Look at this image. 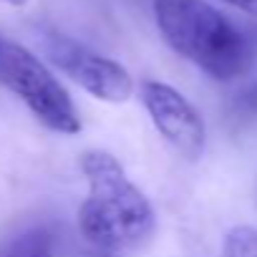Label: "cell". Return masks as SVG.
I'll return each mask as SVG.
<instances>
[{
  "label": "cell",
  "mask_w": 257,
  "mask_h": 257,
  "mask_svg": "<svg viewBox=\"0 0 257 257\" xmlns=\"http://www.w3.org/2000/svg\"><path fill=\"white\" fill-rule=\"evenodd\" d=\"M81 169L88 182V197L78 209V229L86 242L106 252L142 247L157 229V214L147 194L108 152H86Z\"/></svg>",
  "instance_id": "obj_1"
},
{
  "label": "cell",
  "mask_w": 257,
  "mask_h": 257,
  "mask_svg": "<svg viewBox=\"0 0 257 257\" xmlns=\"http://www.w3.org/2000/svg\"><path fill=\"white\" fill-rule=\"evenodd\" d=\"M154 21L174 53L217 81H232L252 63V33L207 0H154Z\"/></svg>",
  "instance_id": "obj_2"
},
{
  "label": "cell",
  "mask_w": 257,
  "mask_h": 257,
  "mask_svg": "<svg viewBox=\"0 0 257 257\" xmlns=\"http://www.w3.org/2000/svg\"><path fill=\"white\" fill-rule=\"evenodd\" d=\"M0 83L11 88L33 116L58 134H78L81 116L53 71L26 46L0 33Z\"/></svg>",
  "instance_id": "obj_3"
},
{
  "label": "cell",
  "mask_w": 257,
  "mask_h": 257,
  "mask_svg": "<svg viewBox=\"0 0 257 257\" xmlns=\"http://www.w3.org/2000/svg\"><path fill=\"white\" fill-rule=\"evenodd\" d=\"M46 51H48V58L93 98L121 103L134 93L132 73L113 58L93 53L83 48L81 43L58 33H51L46 38Z\"/></svg>",
  "instance_id": "obj_4"
},
{
  "label": "cell",
  "mask_w": 257,
  "mask_h": 257,
  "mask_svg": "<svg viewBox=\"0 0 257 257\" xmlns=\"http://www.w3.org/2000/svg\"><path fill=\"white\" fill-rule=\"evenodd\" d=\"M139 96L157 132L184 159H199L207 144V128L192 101L169 83L159 81H144L139 86Z\"/></svg>",
  "instance_id": "obj_5"
},
{
  "label": "cell",
  "mask_w": 257,
  "mask_h": 257,
  "mask_svg": "<svg viewBox=\"0 0 257 257\" xmlns=\"http://www.w3.org/2000/svg\"><path fill=\"white\" fill-rule=\"evenodd\" d=\"M0 257H53V237L46 229H28L0 244Z\"/></svg>",
  "instance_id": "obj_6"
},
{
  "label": "cell",
  "mask_w": 257,
  "mask_h": 257,
  "mask_svg": "<svg viewBox=\"0 0 257 257\" xmlns=\"http://www.w3.org/2000/svg\"><path fill=\"white\" fill-rule=\"evenodd\" d=\"M222 257H257V229L249 224H237L224 234Z\"/></svg>",
  "instance_id": "obj_7"
},
{
  "label": "cell",
  "mask_w": 257,
  "mask_h": 257,
  "mask_svg": "<svg viewBox=\"0 0 257 257\" xmlns=\"http://www.w3.org/2000/svg\"><path fill=\"white\" fill-rule=\"evenodd\" d=\"M222 3H227V6L242 11L244 16H249V18L257 23V0H222ZM254 36H257V28L252 31V38H254Z\"/></svg>",
  "instance_id": "obj_8"
},
{
  "label": "cell",
  "mask_w": 257,
  "mask_h": 257,
  "mask_svg": "<svg viewBox=\"0 0 257 257\" xmlns=\"http://www.w3.org/2000/svg\"><path fill=\"white\" fill-rule=\"evenodd\" d=\"M239 103H242V106H247V111H249V113H257V86H254V88H249V91L239 98Z\"/></svg>",
  "instance_id": "obj_9"
},
{
  "label": "cell",
  "mask_w": 257,
  "mask_h": 257,
  "mask_svg": "<svg viewBox=\"0 0 257 257\" xmlns=\"http://www.w3.org/2000/svg\"><path fill=\"white\" fill-rule=\"evenodd\" d=\"M6 3H8V6H16V8H23L28 0H6Z\"/></svg>",
  "instance_id": "obj_10"
}]
</instances>
